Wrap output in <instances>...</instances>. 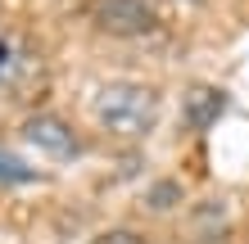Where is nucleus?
I'll return each mask as SVG.
<instances>
[{
  "mask_svg": "<svg viewBox=\"0 0 249 244\" xmlns=\"http://www.w3.org/2000/svg\"><path fill=\"white\" fill-rule=\"evenodd\" d=\"M91 109H95V122L118 140H141L159 122V95L145 81H109V86H100Z\"/></svg>",
  "mask_w": 249,
  "mask_h": 244,
  "instance_id": "1",
  "label": "nucleus"
},
{
  "mask_svg": "<svg viewBox=\"0 0 249 244\" xmlns=\"http://www.w3.org/2000/svg\"><path fill=\"white\" fill-rule=\"evenodd\" d=\"M91 23L109 36H145L159 27L150 0H91Z\"/></svg>",
  "mask_w": 249,
  "mask_h": 244,
  "instance_id": "2",
  "label": "nucleus"
},
{
  "mask_svg": "<svg viewBox=\"0 0 249 244\" xmlns=\"http://www.w3.org/2000/svg\"><path fill=\"white\" fill-rule=\"evenodd\" d=\"M23 140L36 154H50V159H59V163H72L82 154V136L72 131L68 118H59V113H32V118L23 122Z\"/></svg>",
  "mask_w": 249,
  "mask_h": 244,
  "instance_id": "3",
  "label": "nucleus"
},
{
  "mask_svg": "<svg viewBox=\"0 0 249 244\" xmlns=\"http://www.w3.org/2000/svg\"><path fill=\"white\" fill-rule=\"evenodd\" d=\"M217 113H222V95L213 86H199V91L186 95V127H209Z\"/></svg>",
  "mask_w": 249,
  "mask_h": 244,
  "instance_id": "4",
  "label": "nucleus"
},
{
  "mask_svg": "<svg viewBox=\"0 0 249 244\" xmlns=\"http://www.w3.org/2000/svg\"><path fill=\"white\" fill-rule=\"evenodd\" d=\"M23 181H36V172L27 167L18 154H9L5 145H0V185H23Z\"/></svg>",
  "mask_w": 249,
  "mask_h": 244,
  "instance_id": "5",
  "label": "nucleus"
},
{
  "mask_svg": "<svg viewBox=\"0 0 249 244\" xmlns=\"http://www.w3.org/2000/svg\"><path fill=\"white\" fill-rule=\"evenodd\" d=\"M91 244H145V235L136 231H127V226H113V231H100Z\"/></svg>",
  "mask_w": 249,
  "mask_h": 244,
  "instance_id": "6",
  "label": "nucleus"
},
{
  "mask_svg": "<svg viewBox=\"0 0 249 244\" xmlns=\"http://www.w3.org/2000/svg\"><path fill=\"white\" fill-rule=\"evenodd\" d=\"M5 54H9V50H5V46H0V64H5Z\"/></svg>",
  "mask_w": 249,
  "mask_h": 244,
  "instance_id": "7",
  "label": "nucleus"
}]
</instances>
